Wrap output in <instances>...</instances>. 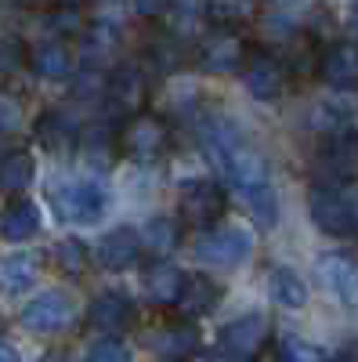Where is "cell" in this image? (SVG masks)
Here are the masks:
<instances>
[{
    "mask_svg": "<svg viewBox=\"0 0 358 362\" xmlns=\"http://www.w3.org/2000/svg\"><path fill=\"white\" fill-rule=\"evenodd\" d=\"M279 351H282L286 362H326L330 358L322 344H315V341H308L301 334H282L279 337Z\"/></svg>",
    "mask_w": 358,
    "mask_h": 362,
    "instance_id": "28",
    "label": "cell"
},
{
    "mask_svg": "<svg viewBox=\"0 0 358 362\" xmlns=\"http://www.w3.org/2000/svg\"><path fill=\"white\" fill-rule=\"evenodd\" d=\"M40 138L47 141V145H66V141H80V131H83V124H80V116L76 112H69V109H54V112H47L44 119H40Z\"/></svg>",
    "mask_w": 358,
    "mask_h": 362,
    "instance_id": "26",
    "label": "cell"
},
{
    "mask_svg": "<svg viewBox=\"0 0 358 362\" xmlns=\"http://www.w3.org/2000/svg\"><path fill=\"white\" fill-rule=\"evenodd\" d=\"M253 254V235L239 225H225V228H203L192 235V257L214 268H239Z\"/></svg>",
    "mask_w": 358,
    "mask_h": 362,
    "instance_id": "3",
    "label": "cell"
},
{
    "mask_svg": "<svg viewBox=\"0 0 358 362\" xmlns=\"http://www.w3.org/2000/svg\"><path fill=\"white\" fill-rule=\"evenodd\" d=\"M322 170L330 174L333 181H347L358 174V131H337L330 134V141L322 145V156H318Z\"/></svg>",
    "mask_w": 358,
    "mask_h": 362,
    "instance_id": "16",
    "label": "cell"
},
{
    "mask_svg": "<svg viewBox=\"0 0 358 362\" xmlns=\"http://www.w3.org/2000/svg\"><path fill=\"white\" fill-rule=\"evenodd\" d=\"M131 8L138 18H163L174 8V0H131Z\"/></svg>",
    "mask_w": 358,
    "mask_h": 362,
    "instance_id": "37",
    "label": "cell"
},
{
    "mask_svg": "<svg viewBox=\"0 0 358 362\" xmlns=\"http://www.w3.org/2000/svg\"><path fill=\"white\" fill-rule=\"evenodd\" d=\"M308 214H311L315 228L326 232V235H351V232H358V206L337 189H326V185L311 189L308 192Z\"/></svg>",
    "mask_w": 358,
    "mask_h": 362,
    "instance_id": "6",
    "label": "cell"
},
{
    "mask_svg": "<svg viewBox=\"0 0 358 362\" xmlns=\"http://www.w3.org/2000/svg\"><path fill=\"white\" fill-rule=\"evenodd\" d=\"M87 319H91V326L98 329V334L119 337L134 326V305H131V297H124L119 290H105L91 300V315Z\"/></svg>",
    "mask_w": 358,
    "mask_h": 362,
    "instance_id": "13",
    "label": "cell"
},
{
    "mask_svg": "<svg viewBox=\"0 0 358 362\" xmlns=\"http://www.w3.org/2000/svg\"><path fill=\"white\" fill-rule=\"evenodd\" d=\"M257 15V0H206V18L221 29L243 25Z\"/></svg>",
    "mask_w": 358,
    "mask_h": 362,
    "instance_id": "27",
    "label": "cell"
},
{
    "mask_svg": "<svg viewBox=\"0 0 358 362\" xmlns=\"http://www.w3.org/2000/svg\"><path fill=\"white\" fill-rule=\"evenodd\" d=\"M185 362H228L225 355H214V351H196V355H189Z\"/></svg>",
    "mask_w": 358,
    "mask_h": 362,
    "instance_id": "38",
    "label": "cell"
},
{
    "mask_svg": "<svg viewBox=\"0 0 358 362\" xmlns=\"http://www.w3.org/2000/svg\"><path fill=\"white\" fill-rule=\"evenodd\" d=\"M167 148V127L163 119L153 112H138L131 116L124 127H119V153L145 163V160H156Z\"/></svg>",
    "mask_w": 358,
    "mask_h": 362,
    "instance_id": "9",
    "label": "cell"
},
{
    "mask_svg": "<svg viewBox=\"0 0 358 362\" xmlns=\"http://www.w3.org/2000/svg\"><path fill=\"white\" fill-rule=\"evenodd\" d=\"M153 54H156L160 69H177V66H181V58H185V54H181V47H177L174 40H160Z\"/></svg>",
    "mask_w": 358,
    "mask_h": 362,
    "instance_id": "36",
    "label": "cell"
},
{
    "mask_svg": "<svg viewBox=\"0 0 358 362\" xmlns=\"http://www.w3.org/2000/svg\"><path fill=\"white\" fill-rule=\"evenodd\" d=\"M148 348H153V355H156L160 362H185V358L196 355V348H199V329L192 326V319L163 322L160 329H153Z\"/></svg>",
    "mask_w": 358,
    "mask_h": 362,
    "instance_id": "12",
    "label": "cell"
},
{
    "mask_svg": "<svg viewBox=\"0 0 358 362\" xmlns=\"http://www.w3.org/2000/svg\"><path fill=\"white\" fill-rule=\"evenodd\" d=\"M33 177H37V160H33V153L15 148V153L0 156V189H4V192H25Z\"/></svg>",
    "mask_w": 358,
    "mask_h": 362,
    "instance_id": "24",
    "label": "cell"
},
{
    "mask_svg": "<svg viewBox=\"0 0 358 362\" xmlns=\"http://www.w3.org/2000/svg\"><path fill=\"white\" fill-rule=\"evenodd\" d=\"M40 206L25 196H15L4 210H0V235L8 239V243H29V239L40 235Z\"/></svg>",
    "mask_w": 358,
    "mask_h": 362,
    "instance_id": "15",
    "label": "cell"
},
{
    "mask_svg": "<svg viewBox=\"0 0 358 362\" xmlns=\"http://www.w3.org/2000/svg\"><path fill=\"white\" fill-rule=\"evenodd\" d=\"M148 102V76L138 62H119L109 76H105V105H112V112L119 116H138L145 112Z\"/></svg>",
    "mask_w": 358,
    "mask_h": 362,
    "instance_id": "7",
    "label": "cell"
},
{
    "mask_svg": "<svg viewBox=\"0 0 358 362\" xmlns=\"http://www.w3.org/2000/svg\"><path fill=\"white\" fill-rule=\"evenodd\" d=\"M228 210V192L217 181H189L177 196V221L203 232V228H214Z\"/></svg>",
    "mask_w": 358,
    "mask_h": 362,
    "instance_id": "5",
    "label": "cell"
},
{
    "mask_svg": "<svg viewBox=\"0 0 358 362\" xmlns=\"http://www.w3.org/2000/svg\"><path fill=\"white\" fill-rule=\"evenodd\" d=\"M351 124V109L337 105V102H322L315 112H311V127L322 131V134H337V131H347Z\"/></svg>",
    "mask_w": 358,
    "mask_h": 362,
    "instance_id": "30",
    "label": "cell"
},
{
    "mask_svg": "<svg viewBox=\"0 0 358 362\" xmlns=\"http://www.w3.org/2000/svg\"><path fill=\"white\" fill-rule=\"evenodd\" d=\"M95 95L105 98V76H98V73H80V80H76V98L87 102V98H95Z\"/></svg>",
    "mask_w": 358,
    "mask_h": 362,
    "instance_id": "35",
    "label": "cell"
},
{
    "mask_svg": "<svg viewBox=\"0 0 358 362\" xmlns=\"http://www.w3.org/2000/svg\"><path fill=\"white\" fill-rule=\"evenodd\" d=\"M181 283H185V272L170 261H156L145 268V297L153 305H174L177 293H181Z\"/></svg>",
    "mask_w": 358,
    "mask_h": 362,
    "instance_id": "23",
    "label": "cell"
},
{
    "mask_svg": "<svg viewBox=\"0 0 358 362\" xmlns=\"http://www.w3.org/2000/svg\"><path fill=\"white\" fill-rule=\"evenodd\" d=\"M239 73H243V87L250 90L257 102H275L286 90V83H290L286 66L279 62L275 54H268V51H253Z\"/></svg>",
    "mask_w": 358,
    "mask_h": 362,
    "instance_id": "11",
    "label": "cell"
},
{
    "mask_svg": "<svg viewBox=\"0 0 358 362\" xmlns=\"http://www.w3.org/2000/svg\"><path fill=\"white\" fill-rule=\"evenodd\" d=\"M54 261L62 272H69V276H80V272L91 268V247L80 243V239H62V243L54 247Z\"/></svg>",
    "mask_w": 358,
    "mask_h": 362,
    "instance_id": "29",
    "label": "cell"
},
{
    "mask_svg": "<svg viewBox=\"0 0 358 362\" xmlns=\"http://www.w3.org/2000/svg\"><path fill=\"white\" fill-rule=\"evenodd\" d=\"M246 58H250V51H246V40L235 33V29H214L210 37H203V44H199V66L206 69V73H239L246 66Z\"/></svg>",
    "mask_w": 358,
    "mask_h": 362,
    "instance_id": "10",
    "label": "cell"
},
{
    "mask_svg": "<svg viewBox=\"0 0 358 362\" xmlns=\"http://www.w3.org/2000/svg\"><path fill=\"white\" fill-rule=\"evenodd\" d=\"M354 18H358V11H354Z\"/></svg>",
    "mask_w": 358,
    "mask_h": 362,
    "instance_id": "42",
    "label": "cell"
},
{
    "mask_svg": "<svg viewBox=\"0 0 358 362\" xmlns=\"http://www.w3.org/2000/svg\"><path fill=\"white\" fill-rule=\"evenodd\" d=\"M268 297H272V305L286 312H301L308 305V283L301 279L297 268L275 264V268H268Z\"/></svg>",
    "mask_w": 358,
    "mask_h": 362,
    "instance_id": "19",
    "label": "cell"
},
{
    "mask_svg": "<svg viewBox=\"0 0 358 362\" xmlns=\"http://www.w3.org/2000/svg\"><path fill=\"white\" fill-rule=\"evenodd\" d=\"M138 239H141L145 250L170 254L177 243H181V221H177V218H163V214H160V218H148V221L141 225Z\"/></svg>",
    "mask_w": 358,
    "mask_h": 362,
    "instance_id": "25",
    "label": "cell"
},
{
    "mask_svg": "<svg viewBox=\"0 0 358 362\" xmlns=\"http://www.w3.org/2000/svg\"><path fill=\"white\" fill-rule=\"evenodd\" d=\"M0 362H18V355H15V348L8 341H0Z\"/></svg>",
    "mask_w": 358,
    "mask_h": 362,
    "instance_id": "39",
    "label": "cell"
},
{
    "mask_svg": "<svg viewBox=\"0 0 358 362\" xmlns=\"http://www.w3.org/2000/svg\"><path fill=\"white\" fill-rule=\"evenodd\" d=\"M264 344H268V315L264 312H246V315L225 322L221 341H217V348L228 362H250Z\"/></svg>",
    "mask_w": 358,
    "mask_h": 362,
    "instance_id": "8",
    "label": "cell"
},
{
    "mask_svg": "<svg viewBox=\"0 0 358 362\" xmlns=\"http://www.w3.org/2000/svg\"><path fill=\"white\" fill-rule=\"evenodd\" d=\"M25 62H29V54H25V47H22L18 40H11V37L0 40V80L15 76Z\"/></svg>",
    "mask_w": 358,
    "mask_h": 362,
    "instance_id": "33",
    "label": "cell"
},
{
    "mask_svg": "<svg viewBox=\"0 0 358 362\" xmlns=\"http://www.w3.org/2000/svg\"><path fill=\"white\" fill-rule=\"evenodd\" d=\"M83 44H87V54H105V51H112L116 44H119V29L116 25H105V22H98V25H91L83 33Z\"/></svg>",
    "mask_w": 358,
    "mask_h": 362,
    "instance_id": "32",
    "label": "cell"
},
{
    "mask_svg": "<svg viewBox=\"0 0 358 362\" xmlns=\"http://www.w3.org/2000/svg\"><path fill=\"white\" fill-rule=\"evenodd\" d=\"M141 254V239L134 228H112L109 235H102V243L95 250L98 264L109 268V272H119V268H131Z\"/></svg>",
    "mask_w": 358,
    "mask_h": 362,
    "instance_id": "22",
    "label": "cell"
},
{
    "mask_svg": "<svg viewBox=\"0 0 358 362\" xmlns=\"http://www.w3.org/2000/svg\"><path fill=\"white\" fill-rule=\"evenodd\" d=\"M199 145H203L206 160L225 177V189L243 199L246 214L261 228H272L279 221V199H275L272 170H268V160L261 148L232 119H210V124H203Z\"/></svg>",
    "mask_w": 358,
    "mask_h": 362,
    "instance_id": "1",
    "label": "cell"
},
{
    "mask_svg": "<svg viewBox=\"0 0 358 362\" xmlns=\"http://www.w3.org/2000/svg\"><path fill=\"white\" fill-rule=\"evenodd\" d=\"M326 362H347V358H326Z\"/></svg>",
    "mask_w": 358,
    "mask_h": 362,
    "instance_id": "41",
    "label": "cell"
},
{
    "mask_svg": "<svg viewBox=\"0 0 358 362\" xmlns=\"http://www.w3.org/2000/svg\"><path fill=\"white\" fill-rule=\"evenodd\" d=\"M51 203L58 210V218L73 228H91L109 214V185L95 174H80V177H62L51 185Z\"/></svg>",
    "mask_w": 358,
    "mask_h": 362,
    "instance_id": "2",
    "label": "cell"
},
{
    "mask_svg": "<svg viewBox=\"0 0 358 362\" xmlns=\"http://www.w3.org/2000/svg\"><path fill=\"white\" fill-rule=\"evenodd\" d=\"M83 362H127V348L119 344L116 337H102L98 344L87 348Z\"/></svg>",
    "mask_w": 358,
    "mask_h": 362,
    "instance_id": "34",
    "label": "cell"
},
{
    "mask_svg": "<svg viewBox=\"0 0 358 362\" xmlns=\"http://www.w3.org/2000/svg\"><path fill=\"white\" fill-rule=\"evenodd\" d=\"M318 276H322V283L330 286V293L340 300V305L358 315V264L340 257V254H330V257L318 261Z\"/></svg>",
    "mask_w": 358,
    "mask_h": 362,
    "instance_id": "14",
    "label": "cell"
},
{
    "mask_svg": "<svg viewBox=\"0 0 358 362\" xmlns=\"http://www.w3.org/2000/svg\"><path fill=\"white\" fill-rule=\"evenodd\" d=\"M76 297L69 290H44L18 308V322L33 334H62L76 322Z\"/></svg>",
    "mask_w": 358,
    "mask_h": 362,
    "instance_id": "4",
    "label": "cell"
},
{
    "mask_svg": "<svg viewBox=\"0 0 358 362\" xmlns=\"http://www.w3.org/2000/svg\"><path fill=\"white\" fill-rule=\"evenodd\" d=\"M73 51L66 47V40H40L33 51H29V69H33L40 80H51V83H58V80H69L73 76Z\"/></svg>",
    "mask_w": 358,
    "mask_h": 362,
    "instance_id": "18",
    "label": "cell"
},
{
    "mask_svg": "<svg viewBox=\"0 0 358 362\" xmlns=\"http://www.w3.org/2000/svg\"><path fill=\"white\" fill-rule=\"evenodd\" d=\"M318 73H322L326 83L337 87V90H351V87H358V44H351V40L333 44L330 51L322 54Z\"/></svg>",
    "mask_w": 358,
    "mask_h": 362,
    "instance_id": "17",
    "label": "cell"
},
{
    "mask_svg": "<svg viewBox=\"0 0 358 362\" xmlns=\"http://www.w3.org/2000/svg\"><path fill=\"white\" fill-rule=\"evenodd\" d=\"M40 283V264L33 254H8V257H0V293L4 297H22L29 293Z\"/></svg>",
    "mask_w": 358,
    "mask_h": 362,
    "instance_id": "21",
    "label": "cell"
},
{
    "mask_svg": "<svg viewBox=\"0 0 358 362\" xmlns=\"http://www.w3.org/2000/svg\"><path fill=\"white\" fill-rule=\"evenodd\" d=\"M25 119V102L11 90H0V134H15Z\"/></svg>",
    "mask_w": 358,
    "mask_h": 362,
    "instance_id": "31",
    "label": "cell"
},
{
    "mask_svg": "<svg viewBox=\"0 0 358 362\" xmlns=\"http://www.w3.org/2000/svg\"><path fill=\"white\" fill-rule=\"evenodd\" d=\"M87 4V0H58V8H73V11H80Z\"/></svg>",
    "mask_w": 358,
    "mask_h": 362,
    "instance_id": "40",
    "label": "cell"
},
{
    "mask_svg": "<svg viewBox=\"0 0 358 362\" xmlns=\"http://www.w3.org/2000/svg\"><path fill=\"white\" fill-rule=\"evenodd\" d=\"M217 300H221V286L214 279H206V276H185L174 308H177V315H181V319H199L206 312H214Z\"/></svg>",
    "mask_w": 358,
    "mask_h": 362,
    "instance_id": "20",
    "label": "cell"
}]
</instances>
